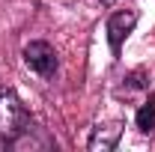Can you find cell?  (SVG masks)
<instances>
[{
  "label": "cell",
  "instance_id": "obj_1",
  "mask_svg": "<svg viewBox=\"0 0 155 152\" xmlns=\"http://www.w3.org/2000/svg\"><path fill=\"white\" fill-rule=\"evenodd\" d=\"M30 128V114L21 104V98L15 95V90L0 87V140L12 143Z\"/></svg>",
  "mask_w": 155,
  "mask_h": 152
},
{
  "label": "cell",
  "instance_id": "obj_2",
  "mask_svg": "<svg viewBox=\"0 0 155 152\" xmlns=\"http://www.w3.org/2000/svg\"><path fill=\"white\" fill-rule=\"evenodd\" d=\"M24 63L42 78H51L57 72V54H54V48L48 42H30L24 48Z\"/></svg>",
  "mask_w": 155,
  "mask_h": 152
},
{
  "label": "cell",
  "instance_id": "obj_3",
  "mask_svg": "<svg viewBox=\"0 0 155 152\" xmlns=\"http://www.w3.org/2000/svg\"><path fill=\"white\" fill-rule=\"evenodd\" d=\"M134 24H137V12L134 9H122V12H114V15L107 18V42H110L114 54H119L122 42L134 30Z\"/></svg>",
  "mask_w": 155,
  "mask_h": 152
},
{
  "label": "cell",
  "instance_id": "obj_4",
  "mask_svg": "<svg viewBox=\"0 0 155 152\" xmlns=\"http://www.w3.org/2000/svg\"><path fill=\"white\" fill-rule=\"evenodd\" d=\"M119 134H122V125H119V122L96 125L93 134H90V149H93V152H107V149H114L116 140H119Z\"/></svg>",
  "mask_w": 155,
  "mask_h": 152
},
{
  "label": "cell",
  "instance_id": "obj_5",
  "mask_svg": "<svg viewBox=\"0 0 155 152\" xmlns=\"http://www.w3.org/2000/svg\"><path fill=\"white\" fill-rule=\"evenodd\" d=\"M137 128L146 134V131H152V125H155V95H149L146 101H143V107L137 111Z\"/></svg>",
  "mask_w": 155,
  "mask_h": 152
},
{
  "label": "cell",
  "instance_id": "obj_6",
  "mask_svg": "<svg viewBox=\"0 0 155 152\" xmlns=\"http://www.w3.org/2000/svg\"><path fill=\"white\" fill-rule=\"evenodd\" d=\"M101 3H104V6H110V3H114V0H101Z\"/></svg>",
  "mask_w": 155,
  "mask_h": 152
}]
</instances>
